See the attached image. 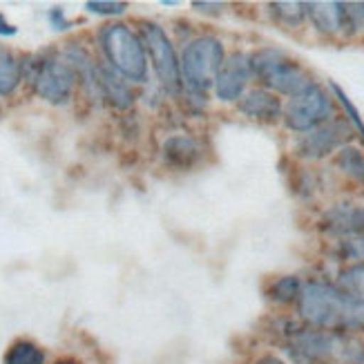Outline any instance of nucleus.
Listing matches in <instances>:
<instances>
[{
	"mask_svg": "<svg viewBox=\"0 0 364 364\" xmlns=\"http://www.w3.org/2000/svg\"><path fill=\"white\" fill-rule=\"evenodd\" d=\"M342 112L331 90L322 83H315L311 90L299 94V97L284 101L282 125L295 136H299V134H306L315 128H320V125L328 121H333Z\"/></svg>",
	"mask_w": 364,
	"mask_h": 364,
	"instance_id": "1a4fd4ad",
	"label": "nucleus"
},
{
	"mask_svg": "<svg viewBox=\"0 0 364 364\" xmlns=\"http://www.w3.org/2000/svg\"><path fill=\"white\" fill-rule=\"evenodd\" d=\"M16 25H11L3 14H0V36H14L16 34Z\"/></svg>",
	"mask_w": 364,
	"mask_h": 364,
	"instance_id": "cd10ccee",
	"label": "nucleus"
},
{
	"mask_svg": "<svg viewBox=\"0 0 364 364\" xmlns=\"http://www.w3.org/2000/svg\"><path fill=\"white\" fill-rule=\"evenodd\" d=\"M302 287H304V279L295 273L275 275L266 282L264 297H266V302L275 309H295L299 295H302Z\"/></svg>",
	"mask_w": 364,
	"mask_h": 364,
	"instance_id": "2eb2a0df",
	"label": "nucleus"
},
{
	"mask_svg": "<svg viewBox=\"0 0 364 364\" xmlns=\"http://www.w3.org/2000/svg\"><path fill=\"white\" fill-rule=\"evenodd\" d=\"M205 159L203 141L190 132L168 134L161 144V161L168 170L190 172Z\"/></svg>",
	"mask_w": 364,
	"mask_h": 364,
	"instance_id": "9b49d317",
	"label": "nucleus"
},
{
	"mask_svg": "<svg viewBox=\"0 0 364 364\" xmlns=\"http://www.w3.org/2000/svg\"><path fill=\"white\" fill-rule=\"evenodd\" d=\"M99 87H101V101L107 103L109 107L119 109V112L130 109L136 101L132 85L123 76H119L105 60L99 63Z\"/></svg>",
	"mask_w": 364,
	"mask_h": 364,
	"instance_id": "4468645a",
	"label": "nucleus"
},
{
	"mask_svg": "<svg viewBox=\"0 0 364 364\" xmlns=\"http://www.w3.org/2000/svg\"><path fill=\"white\" fill-rule=\"evenodd\" d=\"M228 52L217 34H197L181 45V101L188 114H203L210 105V92L215 78L224 65Z\"/></svg>",
	"mask_w": 364,
	"mask_h": 364,
	"instance_id": "f03ea898",
	"label": "nucleus"
},
{
	"mask_svg": "<svg viewBox=\"0 0 364 364\" xmlns=\"http://www.w3.org/2000/svg\"><path fill=\"white\" fill-rule=\"evenodd\" d=\"M56 364H81V362H76V360H72V358H63V360H58Z\"/></svg>",
	"mask_w": 364,
	"mask_h": 364,
	"instance_id": "c85d7f7f",
	"label": "nucleus"
},
{
	"mask_svg": "<svg viewBox=\"0 0 364 364\" xmlns=\"http://www.w3.org/2000/svg\"><path fill=\"white\" fill-rule=\"evenodd\" d=\"M309 27L328 41L344 38V3L340 0H311L306 3Z\"/></svg>",
	"mask_w": 364,
	"mask_h": 364,
	"instance_id": "ddd939ff",
	"label": "nucleus"
},
{
	"mask_svg": "<svg viewBox=\"0 0 364 364\" xmlns=\"http://www.w3.org/2000/svg\"><path fill=\"white\" fill-rule=\"evenodd\" d=\"M23 81V63L7 47H0V97L7 99Z\"/></svg>",
	"mask_w": 364,
	"mask_h": 364,
	"instance_id": "a211bd4d",
	"label": "nucleus"
},
{
	"mask_svg": "<svg viewBox=\"0 0 364 364\" xmlns=\"http://www.w3.org/2000/svg\"><path fill=\"white\" fill-rule=\"evenodd\" d=\"M277 346L291 364H364V336L311 328L302 322Z\"/></svg>",
	"mask_w": 364,
	"mask_h": 364,
	"instance_id": "7ed1b4c3",
	"label": "nucleus"
},
{
	"mask_svg": "<svg viewBox=\"0 0 364 364\" xmlns=\"http://www.w3.org/2000/svg\"><path fill=\"white\" fill-rule=\"evenodd\" d=\"M250 70L252 78L266 90L277 94L279 99H293L311 90L315 83H320L315 74L302 65L297 58H293L287 50L275 45L257 47L250 52Z\"/></svg>",
	"mask_w": 364,
	"mask_h": 364,
	"instance_id": "20e7f679",
	"label": "nucleus"
},
{
	"mask_svg": "<svg viewBox=\"0 0 364 364\" xmlns=\"http://www.w3.org/2000/svg\"><path fill=\"white\" fill-rule=\"evenodd\" d=\"M3 364H47L45 351L36 342H31L27 338H18L9 344V349L5 351Z\"/></svg>",
	"mask_w": 364,
	"mask_h": 364,
	"instance_id": "aec40b11",
	"label": "nucleus"
},
{
	"mask_svg": "<svg viewBox=\"0 0 364 364\" xmlns=\"http://www.w3.org/2000/svg\"><path fill=\"white\" fill-rule=\"evenodd\" d=\"M139 36L146 45L150 68L156 76L159 90L170 99H181V60L175 47V41L168 36V31L154 21L139 23Z\"/></svg>",
	"mask_w": 364,
	"mask_h": 364,
	"instance_id": "0eeeda50",
	"label": "nucleus"
},
{
	"mask_svg": "<svg viewBox=\"0 0 364 364\" xmlns=\"http://www.w3.org/2000/svg\"><path fill=\"white\" fill-rule=\"evenodd\" d=\"M364 237V203H353L351 219H349V237Z\"/></svg>",
	"mask_w": 364,
	"mask_h": 364,
	"instance_id": "393cba45",
	"label": "nucleus"
},
{
	"mask_svg": "<svg viewBox=\"0 0 364 364\" xmlns=\"http://www.w3.org/2000/svg\"><path fill=\"white\" fill-rule=\"evenodd\" d=\"M47 21H50V25L56 31H68L72 27V21H68L65 11H63L60 7H52L50 11H47Z\"/></svg>",
	"mask_w": 364,
	"mask_h": 364,
	"instance_id": "a878e982",
	"label": "nucleus"
},
{
	"mask_svg": "<svg viewBox=\"0 0 364 364\" xmlns=\"http://www.w3.org/2000/svg\"><path fill=\"white\" fill-rule=\"evenodd\" d=\"M333 284L344 295H349L364 304V262L340 266L333 277Z\"/></svg>",
	"mask_w": 364,
	"mask_h": 364,
	"instance_id": "6ab92c4d",
	"label": "nucleus"
},
{
	"mask_svg": "<svg viewBox=\"0 0 364 364\" xmlns=\"http://www.w3.org/2000/svg\"><path fill=\"white\" fill-rule=\"evenodd\" d=\"M331 170L338 175L344 183L360 188L364 193V148L351 144L342 148L333 159H331Z\"/></svg>",
	"mask_w": 364,
	"mask_h": 364,
	"instance_id": "dca6fc26",
	"label": "nucleus"
},
{
	"mask_svg": "<svg viewBox=\"0 0 364 364\" xmlns=\"http://www.w3.org/2000/svg\"><path fill=\"white\" fill-rule=\"evenodd\" d=\"M252 70H250V56L242 50L228 52L224 65H221L215 85L213 97L224 105H237L244 94L250 90Z\"/></svg>",
	"mask_w": 364,
	"mask_h": 364,
	"instance_id": "9d476101",
	"label": "nucleus"
},
{
	"mask_svg": "<svg viewBox=\"0 0 364 364\" xmlns=\"http://www.w3.org/2000/svg\"><path fill=\"white\" fill-rule=\"evenodd\" d=\"M128 7V3H119V0H87L85 3V9L97 16H123Z\"/></svg>",
	"mask_w": 364,
	"mask_h": 364,
	"instance_id": "5701e85b",
	"label": "nucleus"
},
{
	"mask_svg": "<svg viewBox=\"0 0 364 364\" xmlns=\"http://www.w3.org/2000/svg\"><path fill=\"white\" fill-rule=\"evenodd\" d=\"M328 255L340 266L364 262V237H344L338 242H328Z\"/></svg>",
	"mask_w": 364,
	"mask_h": 364,
	"instance_id": "412c9836",
	"label": "nucleus"
},
{
	"mask_svg": "<svg viewBox=\"0 0 364 364\" xmlns=\"http://www.w3.org/2000/svg\"><path fill=\"white\" fill-rule=\"evenodd\" d=\"M99 47L109 68L128 83L146 85L150 78V60L139 31L128 23H109L99 29Z\"/></svg>",
	"mask_w": 364,
	"mask_h": 364,
	"instance_id": "39448f33",
	"label": "nucleus"
},
{
	"mask_svg": "<svg viewBox=\"0 0 364 364\" xmlns=\"http://www.w3.org/2000/svg\"><path fill=\"white\" fill-rule=\"evenodd\" d=\"M250 364H291L287 358L282 353H275V351H264L259 355H255L250 360Z\"/></svg>",
	"mask_w": 364,
	"mask_h": 364,
	"instance_id": "bb28decb",
	"label": "nucleus"
},
{
	"mask_svg": "<svg viewBox=\"0 0 364 364\" xmlns=\"http://www.w3.org/2000/svg\"><path fill=\"white\" fill-rule=\"evenodd\" d=\"M355 139H358L355 128L340 114L333 121L320 125V128L295 136L291 146V154H293V159L302 166L324 164L333 159L342 148L355 144Z\"/></svg>",
	"mask_w": 364,
	"mask_h": 364,
	"instance_id": "6e6552de",
	"label": "nucleus"
},
{
	"mask_svg": "<svg viewBox=\"0 0 364 364\" xmlns=\"http://www.w3.org/2000/svg\"><path fill=\"white\" fill-rule=\"evenodd\" d=\"M295 318L304 326L364 336V304L344 295L333 279H304L302 295L295 304Z\"/></svg>",
	"mask_w": 364,
	"mask_h": 364,
	"instance_id": "f257e3e1",
	"label": "nucleus"
},
{
	"mask_svg": "<svg viewBox=\"0 0 364 364\" xmlns=\"http://www.w3.org/2000/svg\"><path fill=\"white\" fill-rule=\"evenodd\" d=\"M21 63L23 78L34 87V92L43 101L52 105L70 103L78 78L65 56L56 52H43L34 56H25Z\"/></svg>",
	"mask_w": 364,
	"mask_h": 364,
	"instance_id": "423d86ee",
	"label": "nucleus"
},
{
	"mask_svg": "<svg viewBox=\"0 0 364 364\" xmlns=\"http://www.w3.org/2000/svg\"><path fill=\"white\" fill-rule=\"evenodd\" d=\"M364 34V3H344V41Z\"/></svg>",
	"mask_w": 364,
	"mask_h": 364,
	"instance_id": "4be33fe9",
	"label": "nucleus"
},
{
	"mask_svg": "<svg viewBox=\"0 0 364 364\" xmlns=\"http://www.w3.org/2000/svg\"><path fill=\"white\" fill-rule=\"evenodd\" d=\"M266 11L271 16V21L284 31H299L309 25L306 3H302V0H277V3H268Z\"/></svg>",
	"mask_w": 364,
	"mask_h": 364,
	"instance_id": "f3484780",
	"label": "nucleus"
},
{
	"mask_svg": "<svg viewBox=\"0 0 364 364\" xmlns=\"http://www.w3.org/2000/svg\"><path fill=\"white\" fill-rule=\"evenodd\" d=\"M190 7H193L197 14H203V16H221L228 9L226 3H217V0H193Z\"/></svg>",
	"mask_w": 364,
	"mask_h": 364,
	"instance_id": "b1692460",
	"label": "nucleus"
},
{
	"mask_svg": "<svg viewBox=\"0 0 364 364\" xmlns=\"http://www.w3.org/2000/svg\"><path fill=\"white\" fill-rule=\"evenodd\" d=\"M235 107L244 119L259 125L282 123L284 117V99H279L277 94L262 85H252Z\"/></svg>",
	"mask_w": 364,
	"mask_h": 364,
	"instance_id": "f8f14e48",
	"label": "nucleus"
}]
</instances>
